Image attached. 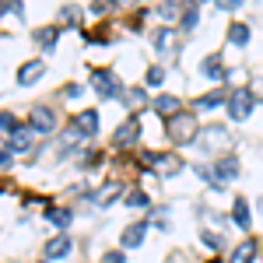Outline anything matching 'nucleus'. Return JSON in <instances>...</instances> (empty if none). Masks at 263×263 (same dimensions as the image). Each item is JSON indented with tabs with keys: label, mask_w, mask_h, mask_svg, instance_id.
Wrapping results in <instances>:
<instances>
[{
	"label": "nucleus",
	"mask_w": 263,
	"mask_h": 263,
	"mask_svg": "<svg viewBox=\"0 0 263 263\" xmlns=\"http://www.w3.org/2000/svg\"><path fill=\"white\" fill-rule=\"evenodd\" d=\"M224 109H228V120L242 123L253 116V91L249 88H235L232 95H228V102H224Z\"/></svg>",
	"instance_id": "nucleus-2"
},
{
	"label": "nucleus",
	"mask_w": 263,
	"mask_h": 263,
	"mask_svg": "<svg viewBox=\"0 0 263 263\" xmlns=\"http://www.w3.org/2000/svg\"><path fill=\"white\" fill-rule=\"evenodd\" d=\"M224 102H228L224 91H207V95H200V99L193 102V109H197V112H211V109H218V105H224Z\"/></svg>",
	"instance_id": "nucleus-14"
},
{
	"label": "nucleus",
	"mask_w": 263,
	"mask_h": 263,
	"mask_svg": "<svg viewBox=\"0 0 263 263\" xmlns=\"http://www.w3.org/2000/svg\"><path fill=\"white\" fill-rule=\"evenodd\" d=\"M57 25H67V28H78L81 25V7H74V4H67V7H60V14H57Z\"/></svg>",
	"instance_id": "nucleus-19"
},
{
	"label": "nucleus",
	"mask_w": 263,
	"mask_h": 263,
	"mask_svg": "<svg viewBox=\"0 0 263 263\" xmlns=\"http://www.w3.org/2000/svg\"><path fill=\"white\" fill-rule=\"evenodd\" d=\"M102 263H126V256H123L120 249H109V253L102 256Z\"/></svg>",
	"instance_id": "nucleus-28"
},
{
	"label": "nucleus",
	"mask_w": 263,
	"mask_h": 263,
	"mask_svg": "<svg viewBox=\"0 0 263 263\" xmlns=\"http://www.w3.org/2000/svg\"><path fill=\"white\" fill-rule=\"evenodd\" d=\"M168 4H172V7H176V4H179V0H165V7H168Z\"/></svg>",
	"instance_id": "nucleus-34"
},
{
	"label": "nucleus",
	"mask_w": 263,
	"mask_h": 263,
	"mask_svg": "<svg viewBox=\"0 0 263 263\" xmlns=\"http://www.w3.org/2000/svg\"><path fill=\"white\" fill-rule=\"evenodd\" d=\"M197 21H200V11H197V4H190V7L182 11V18H179V28H182V32H193Z\"/></svg>",
	"instance_id": "nucleus-21"
},
{
	"label": "nucleus",
	"mask_w": 263,
	"mask_h": 263,
	"mask_svg": "<svg viewBox=\"0 0 263 263\" xmlns=\"http://www.w3.org/2000/svg\"><path fill=\"white\" fill-rule=\"evenodd\" d=\"M249 35H253V32H249L246 21H232V25H228V42H232L235 49H242L246 42H249Z\"/></svg>",
	"instance_id": "nucleus-15"
},
{
	"label": "nucleus",
	"mask_w": 263,
	"mask_h": 263,
	"mask_svg": "<svg viewBox=\"0 0 263 263\" xmlns=\"http://www.w3.org/2000/svg\"><path fill=\"white\" fill-rule=\"evenodd\" d=\"M11 155H14V151H0V168H11V165H14Z\"/></svg>",
	"instance_id": "nucleus-32"
},
{
	"label": "nucleus",
	"mask_w": 263,
	"mask_h": 263,
	"mask_svg": "<svg viewBox=\"0 0 263 263\" xmlns=\"http://www.w3.org/2000/svg\"><path fill=\"white\" fill-rule=\"evenodd\" d=\"M249 91H253V99H263V78H260V81H253V84H249Z\"/></svg>",
	"instance_id": "nucleus-31"
},
{
	"label": "nucleus",
	"mask_w": 263,
	"mask_h": 263,
	"mask_svg": "<svg viewBox=\"0 0 263 263\" xmlns=\"http://www.w3.org/2000/svg\"><path fill=\"white\" fill-rule=\"evenodd\" d=\"M137 137H141V120H137V116H130V120H123L120 126H116L112 144H116V147H130V144H137Z\"/></svg>",
	"instance_id": "nucleus-7"
},
{
	"label": "nucleus",
	"mask_w": 263,
	"mask_h": 263,
	"mask_svg": "<svg viewBox=\"0 0 263 263\" xmlns=\"http://www.w3.org/2000/svg\"><path fill=\"white\" fill-rule=\"evenodd\" d=\"M63 95H67V99H78V95H81V84H67Z\"/></svg>",
	"instance_id": "nucleus-30"
},
{
	"label": "nucleus",
	"mask_w": 263,
	"mask_h": 263,
	"mask_svg": "<svg viewBox=\"0 0 263 263\" xmlns=\"http://www.w3.org/2000/svg\"><path fill=\"white\" fill-rule=\"evenodd\" d=\"M32 39L39 42L46 53H53V49H57V39H60V25H49V28H35V32H32Z\"/></svg>",
	"instance_id": "nucleus-12"
},
{
	"label": "nucleus",
	"mask_w": 263,
	"mask_h": 263,
	"mask_svg": "<svg viewBox=\"0 0 263 263\" xmlns=\"http://www.w3.org/2000/svg\"><path fill=\"white\" fill-rule=\"evenodd\" d=\"M211 176H214V182H218V186L235 182V179H239V158H235V155H221V158H214Z\"/></svg>",
	"instance_id": "nucleus-5"
},
{
	"label": "nucleus",
	"mask_w": 263,
	"mask_h": 263,
	"mask_svg": "<svg viewBox=\"0 0 263 263\" xmlns=\"http://www.w3.org/2000/svg\"><path fill=\"white\" fill-rule=\"evenodd\" d=\"M42 74H46V63H42V60H32V63H25V67L18 70V84H21V88H28V84L39 81Z\"/></svg>",
	"instance_id": "nucleus-11"
},
{
	"label": "nucleus",
	"mask_w": 263,
	"mask_h": 263,
	"mask_svg": "<svg viewBox=\"0 0 263 263\" xmlns=\"http://www.w3.org/2000/svg\"><path fill=\"white\" fill-rule=\"evenodd\" d=\"M155 109H158L162 116H176V112H179V99H176V95H158Z\"/></svg>",
	"instance_id": "nucleus-20"
},
{
	"label": "nucleus",
	"mask_w": 263,
	"mask_h": 263,
	"mask_svg": "<svg viewBox=\"0 0 263 263\" xmlns=\"http://www.w3.org/2000/svg\"><path fill=\"white\" fill-rule=\"evenodd\" d=\"M147 228H151V221H134V224H126V228L120 232V246H123V249H137V246H144Z\"/></svg>",
	"instance_id": "nucleus-8"
},
{
	"label": "nucleus",
	"mask_w": 263,
	"mask_h": 263,
	"mask_svg": "<svg viewBox=\"0 0 263 263\" xmlns=\"http://www.w3.org/2000/svg\"><path fill=\"white\" fill-rule=\"evenodd\" d=\"M105 7H109V0H91V11H95V14H102Z\"/></svg>",
	"instance_id": "nucleus-33"
},
{
	"label": "nucleus",
	"mask_w": 263,
	"mask_h": 263,
	"mask_svg": "<svg viewBox=\"0 0 263 263\" xmlns=\"http://www.w3.org/2000/svg\"><path fill=\"white\" fill-rule=\"evenodd\" d=\"M0 130H7V134H14V130H18V120H14V112H0Z\"/></svg>",
	"instance_id": "nucleus-27"
},
{
	"label": "nucleus",
	"mask_w": 263,
	"mask_h": 263,
	"mask_svg": "<svg viewBox=\"0 0 263 263\" xmlns=\"http://www.w3.org/2000/svg\"><path fill=\"white\" fill-rule=\"evenodd\" d=\"M95 134H99V112H95V109L78 112V116H74V123L67 126V137H70V141H84V137L91 141Z\"/></svg>",
	"instance_id": "nucleus-1"
},
{
	"label": "nucleus",
	"mask_w": 263,
	"mask_h": 263,
	"mask_svg": "<svg viewBox=\"0 0 263 263\" xmlns=\"http://www.w3.org/2000/svg\"><path fill=\"white\" fill-rule=\"evenodd\" d=\"M200 242L207 246V249H221V235H218V232H200Z\"/></svg>",
	"instance_id": "nucleus-26"
},
{
	"label": "nucleus",
	"mask_w": 263,
	"mask_h": 263,
	"mask_svg": "<svg viewBox=\"0 0 263 263\" xmlns=\"http://www.w3.org/2000/svg\"><path fill=\"white\" fill-rule=\"evenodd\" d=\"M116 4H134V0H116Z\"/></svg>",
	"instance_id": "nucleus-35"
},
{
	"label": "nucleus",
	"mask_w": 263,
	"mask_h": 263,
	"mask_svg": "<svg viewBox=\"0 0 263 263\" xmlns=\"http://www.w3.org/2000/svg\"><path fill=\"white\" fill-rule=\"evenodd\" d=\"M70 249H74V242L67 235H57L46 242V260H63V256H70Z\"/></svg>",
	"instance_id": "nucleus-10"
},
{
	"label": "nucleus",
	"mask_w": 263,
	"mask_h": 263,
	"mask_svg": "<svg viewBox=\"0 0 263 263\" xmlns=\"http://www.w3.org/2000/svg\"><path fill=\"white\" fill-rule=\"evenodd\" d=\"M46 221L53 224V228H70V221H74V214H70V211H67V207H49V211H46Z\"/></svg>",
	"instance_id": "nucleus-17"
},
{
	"label": "nucleus",
	"mask_w": 263,
	"mask_h": 263,
	"mask_svg": "<svg viewBox=\"0 0 263 263\" xmlns=\"http://www.w3.org/2000/svg\"><path fill=\"white\" fill-rule=\"evenodd\" d=\"M197 130H193V116L190 112H176L172 120H168V137L176 144H193L197 137H193Z\"/></svg>",
	"instance_id": "nucleus-4"
},
{
	"label": "nucleus",
	"mask_w": 263,
	"mask_h": 263,
	"mask_svg": "<svg viewBox=\"0 0 263 263\" xmlns=\"http://www.w3.org/2000/svg\"><path fill=\"white\" fill-rule=\"evenodd\" d=\"M256 253H260V249H256V242H253V239H246V242H239L235 249H232L228 263H253V260H256Z\"/></svg>",
	"instance_id": "nucleus-13"
},
{
	"label": "nucleus",
	"mask_w": 263,
	"mask_h": 263,
	"mask_svg": "<svg viewBox=\"0 0 263 263\" xmlns=\"http://www.w3.org/2000/svg\"><path fill=\"white\" fill-rule=\"evenodd\" d=\"M123 203H126V207H147V193H141V190H134V193H126V197H123Z\"/></svg>",
	"instance_id": "nucleus-24"
},
{
	"label": "nucleus",
	"mask_w": 263,
	"mask_h": 263,
	"mask_svg": "<svg viewBox=\"0 0 263 263\" xmlns=\"http://www.w3.org/2000/svg\"><path fill=\"white\" fill-rule=\"evenodd\" d=\"M123 102H126L130 109H137V105H147V95H144V88H130V91L123 95Z\"/></svg>",
	"instance_id": "nucleus-23"
},
{
	"label": "nucleus",
	"mask_w": 263,
	"mask_h": 263,
	"mask_svg": "<svg viewBox=\"0 0 263 263\" xmlns=\"http://www.w3.org/2000/svg\"><path fill=\"white\" fill-rule=\"evenodd\" d=\"M232 221L239 224V228H249L253 224V218H249V200L246 197H235V203H232Z\"/></svg>",
	"instance_id": "nucleus-16"
},
{
	"label": "nucleus",
	"mask_w": 263,
	"mask_h": 263,
	"mask_svg": "<svg viewBox=\"0 0 263 263\" xmlns=\"http://www.w3.org/2000/svg\"><path fill=\"white\" fill-rule=\"evenodd\" d=\"M88 84L99 91V99H123V84L109 74V70H91Z\"/></svg>",
	"instance_id": "nucleus-3"
},
{
	"label": "nucleus",
	"mask_w": 263,
	"mask_h": 263,
	"mask_svg": "<svg viewBox=\"0 0 263 263\" xmlns=\"http://www.w3.org/2000/svg\"><path fill=\"white\" fill-rule=\"evenodd\" d=\"M165 81V70L162 67H147V74H144V84H151V88H158Z\"/></svg>",
	"instance_id": "nucleus-25"
},
{
	"label": "nucleus",
	"mask_w": 263,
	"mask_h": 263,
	"mask_svg": "<svg viewBox=\"0 0 263 263\" xmlns=\"http://www.w3.org/2000/svg\"><path fill=\"white\" fill-rule=\"evenodd\" d=\"M32 141H35V130H32V126H18V130L11 134L7 151H32Z\"/></svg>",
	"instance_id": "nucleus-9"
},
{
	"label": "nucleus",
	"mask_w": 263,
	"mask_h": 263,
	"mask_svg": "<svg viewBox=\"0 0 263 263\" xmlns=\"http://www.w3.org/2000/svg\"><path fill=\"white\" fill-rule=\"evenodd\" d=\"M214 4H218L221 11H239V7H242L246 0H214Z\"/></svg>",
	"instance_id": "nucleus-29"
},
{
	"label": "nucleus",
	"mask_w": 263,
	"mask_h": 263,
	"mask_svg": "<svg viewBox=\"0 0 263 263\" xmlns=\"http://www.w3.org/2000/svg\"><path fill=\"white\" fill-rule=\"evenodd\" d=\"M28 126H32L35 134H53V130H57V112H53L49 105H32Z\"/></svg>",
	"instance_id": "nucleus-6"
},
{
	"label": "nucleus",
	"mask_w": 263,
	"mask_h": 263,
	"mask_svg": "<svg viewBox=\"0 0 263 263\" xmlns=\"http://www.w3.org/2000/svg\"><path fill=\"white\" fill-rule=\"evenodd\" d=\"M168 46H172V28H158V32H155V49H158V53H172Z\"/></svg>",
	"instance_id": "nucleus-22"
},
{
	"label": "nucleus",
	"mask_w": 263,
	"mask_h": 263,
	"mask_svg": "<svg viewBox=\"0 0 263 263\" xmlns=\"http://www.w3.org/2000/svg\"><path fill=\"white\" fill-rule=\"evenodd\" d=\"M200 74L207 78V81H218V78H221V57H218V53L203 57L200 60Z\"/></svg>",
	"instance_id": "nucleus-18"
}]
</instances>
